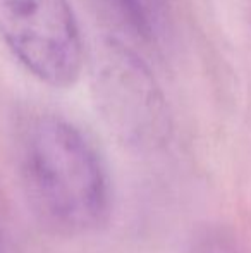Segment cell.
I'll return each instance as SVG.
<instances>
[{"instance_id": "1", "label": "cell", "mask_w": 251, "mask_h": 253, "mask_svg": "<svg viewBox=\"0 0 251 253\" xmlns=\"http://www.w3.org/2000/svg\"><path fill=\"white\" fill-rule=\"evenodd\" d=\"M31 207L61 233H88L108 220L110 183L93 145L71 123L55 116L31 124L21 157Z\"/></svg>"}, {"instance_id": "2", "label": "cell", "mask_w": 251, "mask_h": 253, "mask_svg": "<svg viewBox=\"0 0 251 253\" xmlns=\"http://www.w3.org/2000/svg\"><path fill=\"white\" fill-rule=\"evenodd\" d=\"M93 97L102 119L124 145L155 150L171 136V112L148 64L119 38H105L93 59Z\"/></svg>"}, {"instance_id": "3", "label": "cell", "mask_w": 251, "mask_h": 253, "mask_svg": "<svg viewBox=\"0 0 251 253\" xmlns=\"http://www.w3.org/2000/svg\"><path fill=\"white\" fill-rule=\"evenodd\" d=\"M0 38L19 64L52 88H69L84 64L69 0H0Z\"/></svg>"}, {"instance_id": "4", "label": "cell", "mask_w": 251, "mask_h": 253, "mask_svg": "<svg viewBox=\"0 0 251 253\" xmlns=\"http://www.w3.org/2000/svg\"><path fill=\"white\" fill-rule=\"evenodd\" d=\"M104 9L127 35L151 42L158 31V12L151 0H100Z\"/></svg>"}, {"instance_id": "5", "label": "cell", "mask_w": 251, "mask_h": 253, "mask_svg": "<svg viewBox=\"0 0 251 253\" xmlns=\"http://www.w3.org/2000/svg\"><path fill=\"white\" fill-rule=\"evenodd\" d=\"M194 253H239L236 250V247L227 241L225 238L220 236H210L205 238L198 243V247L194 248Z\"/></svg>"}]
</instances>
